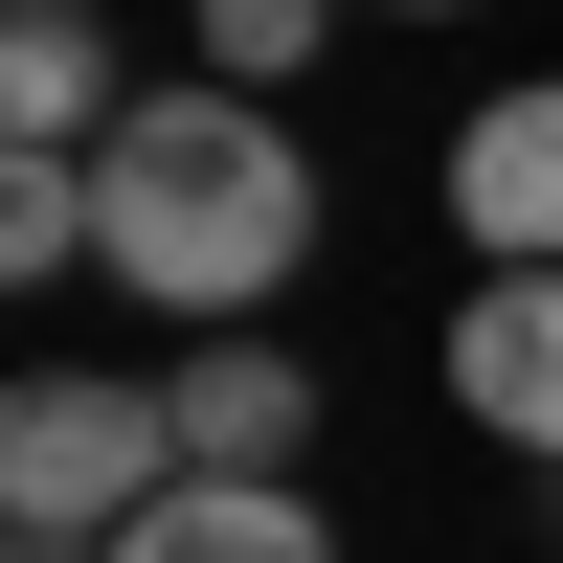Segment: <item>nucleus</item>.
Wrapping results in <instances>:
<instances>
[{"label": "nucleus", "mask_w": 563, "mask_h": 563, "mask_svg": "<svg viewBox=\"0 0 563 563\" xmlns=\"http://www.w3.org/2000/svg\"><path fill=\"white\" fill-rule=\"evenodd\" d=\"M180 496V406L158 384H90V361H45L23 406H0V541H113Z\"/></svg>", "instance_id": "2"}, {"label": "nucleus", "mask_w": 563, "mask_h": 563, "mask_svg": "<svg viewBox=\"0 0 563 563\" xmlns=\"http://www.w3.org/2000/svg\"><path fill=\"white\" fill-rule=\"evenodd\" d=\"M90 271L158 294L180 339H249V316L316 271V158H294V113L225 90V68L135 90V113L90 135Z\"/></svg>", "instance_id": "1"}, {"label": "nucleus", "mask_w": 563, "mask_h": 563, "mask_svg": "<svg viewBox=\"0 0 563 563\" xmlns=\"http://www.w3.org/2000/svg\"><path fill=\"white\" fill-rule=\"evenodd\" d=\"M113 113H135V90H113V23H90V0H23V23H0V135L90 158Z\"/></svg>", "instance_id": "7"}, {"label": "nucleus", "mask_w": 563, "mask_h": 563, "mask_svg": "<svg viewBox=\"0 0 563 563\" xmlns=\"http://www.w3.org/2000/svg\"><path fill=\"white\" fill-rule=\"evenodd\" d=\"M158 406H180V474H294V451H316V384L271 339H180Z\"/></svg>", "instance_id": "5"}, {"label": "nucleus", "mask_w": 563, "mask_h": 563, "mask_svg": "<svg viewBox=\"0 0 563 563\" xmlns=\"http://www.w3.org/2000/svg\"><path fill=\"white\" fill-rule=\"evenodd\" d=\"M0 271H90V158H45V135H0Z\"/></svg>", "instance_id": "8"}, {"label": "nucleus", "mask_w": 563, "mask_h": 563, "mask_svg": "<svg viewBox=\"0 0 563 563\" xmlns=\"http://www.w3.org/2000/svg\"><path fill=\"white\" fill-rule=\"evenodd\" d=\"M451 225H474V271H563V68L451 113Z\"/></svg>", "instance_id": "4"}, {"label": "nucleus", "mask_w": 563, "mask_h": 563, "mask_svg": "<svg viewBox=\"0 0 563 563\" xmlns=\"http://www.w3.org/2000/svg\"><path fill=\"white\" fill-rule=\"evenodd\" d=\"M90 563H339V519H316L294 474H180L158 519H113Z\"/></svg>", "instance_id": "6"}, {"label": "nucleus", "mask_w": 563, "mask_h": 563, "mask_svg": "<svg viewBox=\"0 0 563 563\" xmlns=\"http://www.w3.org/2000/svg\"><path fill=\"white\" fill-rule=\"evenodd\" d=\"M451 406L563 474V271H474V294H451Z\"/></svg>", "instance_id": "3"}, {"label": "nucleus", "mask_w": 563, "mask_h": 563, "mask_svg": "<svg viewBox=\"0 0 563 563\" xmlns=\"http://www.w3.org/2000/svg\"><path fill=\"white\" fill-rule=\"evenodd\" d=\"M361 23H451V0H361Z\"/></svg>", "instance_id": "10"}, {"label": "nucleus", "mask_w": 563, "mask_h": 563, "mask_svg": "<svg viewBox=\"0 0 563 563\" xmlns=\"http://www.w3.org/2000/svg\"><path fill=\"white\" fill-rule=\"evenodd\" d=\"M316 23H339V0H203V68H225V90H294Z\"/></svg>", "instance_id": "9"}]
</instances>
